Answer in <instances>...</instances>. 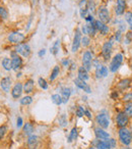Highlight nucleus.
Here are the masks:
<instances>
[{"label":"nucleus","instance_id":"f257e3e1","mask_svg":"<svg viewBox=\"0 0 132 149\" xmlns=\"http://www.w3.org/2000/svg\"><path fill=\"white\" fill-rule=\"evenodd\" d=\"M96 123L102 129H108L110 127V116L107 109H102L96 116Z\"/></svg>","mask_w":132,"mask_h":149},{"label":"nucleus","instance_id":"f03ea898","mask_svg":"<svg viewBox=\"0 0 132 149\" xmlns=\"http://www.w3.org/2000/svg\"><path fill=\"white\" fill-rule=\"evenodd\" d=\"M114 42H115V39H114V36H112V37H110V39L108 40V41H106L105 43H104L103 47H102L101 55L103 56V58L106 60V61L111 58L112 51H113Z\"/></svg>","mask_w":132,"mask_h":149},{"label":"nucleus","instance_id":"7ed1b4c3","mask_svg":"<svg viewBox=\"0 0 132 149\" xmlns=\"http://www.w3.org/2000/svg\"><path fill=\"white\" fill-rule=\"evenodd\" d=\"M118 135H119V140L124 146H129L132 142V135L129 129L127 127L125 128H119L118 131Z\"/></svg>","mask_w":132,"mask_h":149},{"label":"nucleus","instance_id":"20e7f679","mask_svg":"<svg viewBox=\"0 0 132 149\" xmlns=\"http://www.w3.org/2000/svg\"><path fill=\"white\" fill-rule=\"evenodd\" d=\"M123 60H124L123 54L122 53H116L115 55L113 56V58H112L111 62H110V66H109L110 72H113V74H115V72L120 68V66L122 65Z\"/></svg>","mask_w":132,"mask_h":149},{"label":"nucleus","instance_id":"39448f33","mask_svg":"<svg viewBox=\"0 0 132 149\" xmlns=\"http://www.w3.org/2000/svg\"><path fill=\"white\" fill-rule=\"evenodd\" d=\"M98 17L101 22L104 24H109L111 22V15H110V11L105 5H101L97 10Z\"/></svg>","mask_w":132,"mask_h":149},{"label":"nucleus","instance_id":"423d86ee","mask_svg":"<svg viewBox=\"0 0 132 149\" xmlns=\"http://www.w3.org/2000/svg\"><path fill=\"white\" fill-rule=\"evenodd\" d=\"M81 30L79 28H76L74 31V37H73L72 41V46H71V51L73 53L78 51L79 47L81 45V39H82V36H81Z\"/></svg>","mask_w":132,"mask_h":149},{"label":"nucleus","instance_id":"0eeeda50","mask_svg":"<svg viewBox=\"0 0 132 149\" xmlns=\"http://www.w3.org/2000/svg\"><path fill=\"white\" fill-rule=\"evenodd\" d=\"M81 61H82V66L87 70H91V66H93V61H94V56L89 50L83 52L82 58H81Z\"/></svg>","mask_w":132,"mask_h":149},{"label":"nucleus","instance_id":"6e6552de","mask_svg":"<svg viewBox=\"0 0 132 149\" xmlns=\"http://www.w3.org/2000/svg\"><path fill=\"white\" fill-rule=\"evenodd\" d=\"M129 124V116L124 111H119L116 116V125L119 128H125Z\"/></svg>","mask_w":132,"mask_h":149},{"label":"nucleus","instance_id":"1a4fd4ad","mask_svg":"<svg viewBox=\"0 0 132 149\" xmlns=\"http://www.w3.org/2000/svg\"><path fill=\"white\" fill-rule=\"evenodd\" d=\"M7 40L12 44H21L25 40V36L19 32H11L7 37Z\"/></svg>","mask_w":132,"mask_h":149},{"label":"nucleus","instance_id":"9d476101","mask_svg":"<svg viewBox=\"0 0 132 149\" xmlns=\"http://www.w3.org/2000/svg\"><path fill=\"white\" fill-rule=\"evenodd\" d=\"M98 30L96 28V25H95V22H91V23H87L85 25L82 26L81 28V33L83 34L85 36H95L97 34Z\"/></svg>","mask_w":132,"mask_h":149},{"label":"nucleus","instance_id":"9b49d317","mask_svg":"<svg viewBox=\"0 0 132 149\" xmlns=\"http://www.w3.org/2000/svg\"><path fill=\"white\" fill-rule=\"evenodd\" d=\"M15 51L17 54L23 56V57H29L30 54H31V47L28 43H21L17 44L16 47H15Z\"/></svg>","mask_w":132,"mask_h":149},{"label":"nucleus","instance_id":"f8f14e48","mask_svg":"<svg viewBox=\"0 0 132 149\" xmlns=\"http://www.w3.org/2000/svg\"><path fill=\"white\" fill-rule=\"evenodd\" d=\"M11 55H12V58H11V63H12V70H15V72H17L19 70H21V66H23V58L21 57V56L19 55V54L16 53V51L15 52H12L11 53Z\"/></svg>","mask_w":132,"mask_h":149},{"label":"nucleus","instance_id":"ddd939ff","mask_svg":"<svg viewBox=\"0 0 132 149\" xmlns=\"http://www.w3.org/2000/svg\"><path fill=\"white\" fill-rule=\"evenodd\" d=\"M95 25H96V28L97 30L102 34L103 36H106L109 34L110 32V28L107 24H104L103 22H101L100 19H96L95 21Z\"/></svg>","mask_w":132,"mask_h":149},{"label":"nucleus","instance_id":"4468645a","mask_svg":"<svg viewBox=\"0 0 132 149\" xmlns=\"http://www.w3.org/2000/svg\"><path fill=\"white\" fill-rule=\"evenodd\" d=\"M73 82H74V85L76 86V88L83 90V91H85V93H87V94H91V86H89V84L87 83V82L81 81V80H79L78 78H77V79H74V81H73Z\"/></svg>","mask_w":132,"mask_h":149},{"label":"nucleus","instance_id":"2eb2a0df","mask_svg":"<svg viewBox=\"0 0 132 149\" xmlns=\"http://www.w3.org/2000/svg\"><path fill=\"white\" fill-rule=\"evenodd\" d=\"M126 10V0H117L115 6V13L118 17H121Z\"/></svg>","mask_w":132,"mask_h":149},{"label":"nucleus","instance_id":"dca6fc26","mask_svg":"<svg viewBox=\"0 0 132 149\" xmlns=\"http://www.w3.org/2000/svg\"><path fill=\"white\" fill-rule=\"evenodd\" d=\"M23 92V85L19 82V83H16L13 86L12 90H11V96H12L13 99H19V98H21Z\"/></svg>","mask_w":132,"mask_h":149},{"label":"nucleus","instance_id":"f3484780","mask_svg":"<svg viewBox=\"0 0 132 149\" xmlns=\"http://www.w3.org/2000/svg\"><path fill=\"white\" fill-rule=\"evenodd\" d=\"M11 85H12V81L10 77H4L2 78V80H0V87L5 93H9Z\"/></svg>","mask_w":132,"mask_h":149},{"label":"nucleus","instance_id":"a211bd4d","mask_svg":"<svg viewBox=\"0 0 132 149\" xmlns=\"http://www.w3.org/2000/svg\"><path fill=\"white\" fill-rule=\"evenodd\" d=\"M109 68L105 65H99L96 68V77L98 79H102V78H106L109 76Z\"/></svg>","mask_w":132,"mask_h":149},{"label":"nucleus","instance_id":"6ab92c4d","mask_svg":"<svg viewBox=\"0 0 132 149\" xmlns=\"http://www.w3.org/2000/svg\"><path fill=\"white\" fill-rule=\"evenodd\" d=\"M27 144L29 149H37L38 145H39V137L37 135H31L29 136L27 141Z\"/></svg>","mask_w":132,"mask_h":149},{"label":"nucleus","instance_id":"aec40b11","mask_svg":"<svg viewBox=\"0 0 132 149\" xmlns=\"http://www.w3.org/2000/svg\"><path fill=\"white\" fill-rule=\"evenodd\" d=\"M93 145H94V147H96V148H98V149H111L108 139L107 140H100V139L97 138L93 142Z\"/></svg>","mask_w":132,"mask_h":149},{"label":"nucleus","instance_id":"412c9836","mask_svg":"<svg viewBox=\"0 0 132 149\" xmlns=\"http://www.w3.org/2000/svg\"><path fill=\"white\" fill-rule=\"evenodd\" d=\"M95 135L96 138L100 139V140H107L110 138V134L108 132H106L105 129H102L100 127L95 129Z\"/></svg>","mask_w":132,"mask_h":149},{"label":"nucleus","instance_id":"4be33fe9","mask_svg":"<svg viewBox=\"0 0 132 149\" xmlns=\"http://www.w3.org/2000/svg\"><path fill=\"white\" fill-rule=\"evenodd\" d=\"M34 90H35V82L33 79H29L25 82L23 84V92L25 94H30L33 93Z\"/></svg>","mask_w":132,"mask_h":149},{"label":"nucleus","instance_id":"5701e85b","mask_svg":"<svg viewBox=\"0 0 132 149\" xmlns=\"http://www.w3.org/2000/svg\"><path fill=\"white\" fill-rule=\"evenodd\" d=\"M23 132L25 136L29 137L34 134V132H35V127H34V125L32 124V123H30V122L25 123L23 126Z\"/></svg>","mask_w":132,"mask_h":149},{"label":"nucleus","instance_id":"b1692460","mask_svg":"<svg viewBox=\"0 0 132 149\" xmlns=\"http://www.w3.org/2000/svg\"><path fill=\"white\" fill-rule=\"evenodd\" d=\"M77 78L81 81H85L87 82V80L89 79V72L83 68L82 65L79 66L78 68V72H77Z\"/></svg>","mask_w":132,"mask_h":149},{"label":"nucleus","instance_id":"393cba45","mask_svg":"<svg viewBox=\"0 0 132 149\" xmlns=\"http://www.w3.org/2000/svg\"><path fill=\"white\" fill-rule=\"evenodd\" d=\"M131 82H132L131 79H123V80H121V81L117 84L118 90H119V91H125V90H127L128 88L130 87V85H131Z\"/></svg>","mask_w":132,"mask_h":149},{"label":"nucleus","instance_id":"a878e982","mask_svg":"<svg viewBox=\"0 0 132 149\" xmlns=\"http://www.w3.org/2000/svg\"><path fill=\"white\" fill-rule=\"evenodd\" d=\"M71 94H72V91H71L70 88L64 87V88H62V89H61V96H62V100H63L64 104H66L67 102H68Z\"/></svg>","mask_w":132,"mask_h":149},{"label":"nucleus","instance_id":"bb28decb","mask_svg":"<svg viewBox=\"0 0 132 149\" xmlns=\"http://www.w3.org/2000/svg\"><path fill=\"white\" fill-rule=\"evenodd\" d=\"M60 74V66L59 65H55L54 66V68L52 70L51 72V74H50V77H49V81L50 82H53L54 80L56 79V78L59 76Z\"/></svg>","mask_w":132,"mask_h":149},{"label":"nucleus","instance_id":"cd10ccee","mask_svg":"<svg viewBox=\"0 0 132 149\" xmlns=\"http://www.w3.org/2000/svg\"><path fill=\"white\" fill-rule=\"evenodd\" d=\"M2 66L5 70L9 72L10 70H12V63H11V59L8 57H4L2 59Z\"/></svg>","mask_w":132,"mask_h":149},{"label":"nucleus","instance_id":"c85d7f7f","mask_svg":"<svg viewBox=\"0 0 132 149\" xmlns=\"http://www.w3.org/2000/svg\"><path fill=\"white\" fill-rule=\"evenodd\" d=\"M58 125H59L61 128H65V127L68 125V120H67V118H66L65 113H62L61 116H59V118H58Z\"/></svg>","mask_w":132,"mask_h":149},{"label":"nucleus","instance_id":"c756f323","mask_svg":"<svg viewBox=\"0 0 132 149\" xmlns=\"http://www.w3.org/2000/svg\"><path fill=\"white\" fill-rule=\"evenodd\" d=\"M59 46H60V40H56L55 42H54V44L51 46V48H50V52H51L53 55H57L58 52H59Z\"/></svg>","mask_w":132,"mask_h":149},{"label":"nucleus","instance_id":"7c9ffc66","mask_svg":"<svg viewBox=\"0 0 132 149\" xmlns=\"http://www.w3.org/2000/svg\"><path fill=\"white\" fill-rule=\"evenodd\" d=\"M124 112L127 114L129 118H132V101L131 102H126L124 104Z\"/></svg>","mask_w":132,"mask_h":149},{"label":"nucleus","instance_id":"2f4dec72","mask_svg":"<svg viewBox=\"0 0 132 149\" xmlns=\"http://www.w3.org/2000/svg\"><path fill=\"white\" fill-rule=\"evenodd\" d=\"M51 100L54 104L56 105H61L63 103V100H62V96L59 95V94H54V95L51 96Z\"/></svg>","mask_w":132,"mask_h":149},{"label":"nucleus","instance_id":"473e14b6","mask_svg":"<svg viewBox=\"0 0 132 149\" xmlns=\"http://www.w3.org/2000/svg\"><path fill=\"white\" fill-rule=\"evenodd\" d=\"M77 135H78V132H77V129L74 127V128H72L70 131V134H69V136H68V142L69 143L73 142V141L77 138Z\"/></svg>","mask_w":132,"mask_h":149},{"label":"nucleus","instance_id":"72a5a7b5","mask_svg":"<svg viewBox=\"0 0 132 149\" xmlns=\"http://www.w3.org/2000/svg\"><path fill=\"white\" fill-rule=\"evenodd\" d=\"M21 105L23 106H27V105H30V104L33 102V97L32 96H29V95H25V97H23L21 100H19Z\"/></svg>","mask_w":132,"mask_h":149},{"label":"nucleus","instance_id":"f704fd0d","mask_svg":"<svg viewBox=\"0 0 132 149\" xmlns=\"http://www.w3.org/2000/svg\"><path fill=\"white\" fill-rule=\"evenodd\" d=\"M124 17H125V21L127 22V24L129 25V29L132 31V11H127V13H125Z\"/></svg>","mask_w":132,"mask_h":149},{"label":"nucleus","instance_id":"c9c22d12","mask_svg":"<svg viewBox=\"0 0 132 149\" xmlns=\"http://www.w3.org/2000/svg\"><path fill=\"white\" fill-rule=\"evenodd\" d=\"M89 15V9H87V6L80 7V9H79V15H80L81 19H85V17Z\"/></svg>","mask_w":132,"mask_h":149},{"label":"nucleus","instance_id":"e433bc0d","mask_svg":"<svg viewBox=\"0 0 132 149\" xmlns=\"http://www.w3.org/2000/svg\"><path fill=\"white\" fill-rule=\"evenodd\" d=\"M131 42H132V31L129 30V31L125 34V36H124V43H125L126 45H128V44H130Z\"/></svg>","mask_w":132,"mask_h":149},{"label":"nucleus","instance_id":"4c0bfd02","mask_svg":"<svg viewBox=\"0 0 132 149\" xmlns=\"http://www.w3.org/2000/svg\"><path fill=\"white\" fill-rule=\"evenodd\" d=\"M87 9H89V13L91 15H93L94 13H95V10H96V4H95V1L94 0H89L87 1Z\"/></svg>","mask_w":132,"mask_h":149},{"label":"nucleus","instance_id":"58836bf2","mask_svg":"<svg viewBox=\"0 0 132 149\" xmlns=\"http://www.w3.org/2000/svg\"><path fill=\"white\" fill-rule=\"evenodd\" d=\"M38 84H39V86L43 90H47L48 89V83H47V81H46L45 79H43V78H39V79H38Z\"/></svg>","mask_w":132,"mask_h":149},{"label":"nucleus","instance_id":"ea45409f","mask_svg":"<svg viewBox=\"0 0 132 149\" xmlns=\"http://www.w3.org/2000/svg\"><path fill=\"white\" fill-rule=\"evenodd\" d=\"M81 45L83 47H87V46L91 45V38L89 36H83L82 39H81Z\"/></svg>","mask_w":132,"mask_h":149},{"label":"nucleus","instance_id":"a19ab883","mask_svg":"<svg viewBox=\"0 0 132 149\" xmlns=\"http://www.w3.org/2000/svg\"><path fill=\"white\" fill-rule=\"evenodd\" d=\"M122 101L123 102H131L132 101V92H128V93H125L122 97Z\"/></svg>","mask_w":132,"mask_h":149},{"label":"nucleus","instance_id":"79ce46f5","mask_svg":"<svg viewBox=\"0 0 132 149\" xmlns=\"http://www.w3.org/2000/svg\"><path fill=\"white\" fill-rule=\"evenodd\" d=\"M8 17V13L4 7L0 6V19H6Z\"/></svg>","mask_w":132,"mask_h":149},{"label":"nucleus","instance_id":"37998d69","mask_svg":"<svg viewBox=\"0 0 132 149\" xmlns=\"http://www.w3.org/2000/svg\"><path fill=\"white\" fill-rule=\"evenodd\" d=\"M85 107H83V106H81V105H79L78 107H77V110H76L77 118H82L83 114H85Z\"/></svg>","mask_w":132,"mask_h":149},{"label":"nucleus","instance_id":"c03bdc74","mask_svg":"<svg viewBox=\"0 0 132 149\" xmlns=\"http://www.w3.org/2000/svg\"><path fill=\"white\" fill-rule=\"evenodd\" d=\"M6 132H7V127L6 126H4V125H3V126H0V140L5 136Z\"/></svg>","mask_w":132,"mask_h":149},{"label":"nucleus","instance_id":"a18cd8bd","mask_svg":"<svg viewBox=\"0 0 132 149\" xmlns=\"http://www.w3.org/2000/svg\"><path fill=\"white\" fill-rule=\"evenodd\" d=\"M118 30H119L120 32H122V33H124L126 30V25L125 23H124V21H120L119 24H118Z\"/></svg>","mask_w":132,"mask_h":149},{"label":"nucleus","instance_id":"49530a36","mask_svg":"<svg viewBox=\"0 0 132 149\" xmlns=\"http://www.w3.org/2000/svg\"><path fill=\"white\" fill-rule=\"evenodd\" d=\"M108 141H109V144H110L111 149H114V148H116V147H117V141H116L115 139L109 138V139H108Z\"/></svg>","mask_w":132,"mask_h":149},{"label":"nucleus","instance_id":"de8ad7c7","mask_svg":"<svg viewBox=\"0 0 132 149\" xmlns=\"http://www.w3.org/2000/svg\"><path fill=\"white\" fill-rule=\"evenodd\" d=\"M121 37H122V32H120L119 30H117V32H116L115 35H114V39H115V42H120V40H121Z\"/></svg>","mask_w":132,"mask_h":149},{"label":"nucleus","instance_id":"09e8293b","mask_svg":"<svg viewBox=\"0 0 132 149\" xmlns=\"http://www.w3.org/2000/svg\"><path fill=\"white\" fill-rule=\"evenodd\" d=\"M23 126V118H21V116H19V118H17V120H16V128L17 129H21Z\"/></svg>","mask_w":132,"mask_h":149},{"label":"nucleus","instance_id":"8fccbe9b","mask_svg":"<svg viewBox=\"0 0 132 149\" xmlns=\"http://www.w3.org/2000/svg\"><path fill=\"white\" fill-rule=\"evenodd\" d=\"M118 97H119V93H118V91H113L111 94V98L113 100H117Z\"/></svg>","mask_w":132,"mask_h":149},{"label":"nucleus","instance_id":"3c124183","mask_svg":"<svg viewBox=\"0 0 132 149\" xmlns=\"http://www.w3.org/2000/svg\"><path fill=\"white\" fill-rule=\"evenodd\" d=\"M62 64H63V66H65V68H68V66L70 65V60H69L68 58L63 59L62 60Z\"/></svg>","mask_w":132,"mask_h":149},{"label":"nucleus","instance_id":"603ef678","mask_svg":"<svg viewBox=\"0 0 132 149\" xmlns=\"http://www.w3.org/2000/svg\"><path fill=\"white\" fill-rule=\"evenodd\" d=\"M85 22H87V23H91V22H95V19H94V15L89 13V15L85 17Z\"/></svg>","mask_w":132,"mask_h":149},{"label":"nucleus","instance_id":"864d4df0","mask_svg":"<svg viewBox=\"0 0 132 149\" xmlns=\"http://www.w3.org/2000/svg\"><path fill=\"white\" fill-rule=\"evenodd\" d=\"M45 54H46V49L45 48H42V49L39 51V53H38V55H39V57H43Z\"/></svg>","mask_w":132,"mask_h":149},{"label":"nucleus","instance_id":"5fc2aeb1","mask_svg":"<svg viewBox=\"0 0 132 149\" xmlns=\"http://www.w3.org/2000/svg\"><path fill=\"white\" fill-rule=\"evenodd\" d=\"M85 116H87V118H89V120H91V111H89V110L85 109Z\"/></svg>","mask_w":132,"mask_h":149},{"label":"nucleus","instance_id":"6e6d98bb","mask_svg":"<svg viewBox=\"0 0 132 149\" xmlns=\"http://www.w3.org/2000/svg\"><path fill=\"white\" fill-rule=\"evenodd\" d=\"M122 149H131V148H130L129 146H125V147H123Z\"/></svg>","mask_w":132,"mask_h":149},{"label":"nucleus","instance_id":"4d7b16f0","mask_svg":"<svg viewBox=\"0 0 132 149\" xmlns=\"http://www.w3.org/2000/svg\"><path fill=\"white\" fill-rule=\"evenodd\" d=\"M89 149H97L96 147H91V148H89Z\"/></svg>","mask_w":132,"mask_h":149},{"label":"nucleus","instance_id":"13d9d810","mask_svg":"<svg viewBox=\"0 0 132 149\" xmlns=\"http://www.w3.org/2000/svg\"><path fill=\"white\" fill-rule=\"evenodd\" d=\"M131 70H132V64H131Z\"/></svg>","mask_w":132,"mask_h":149}]
</instances>
